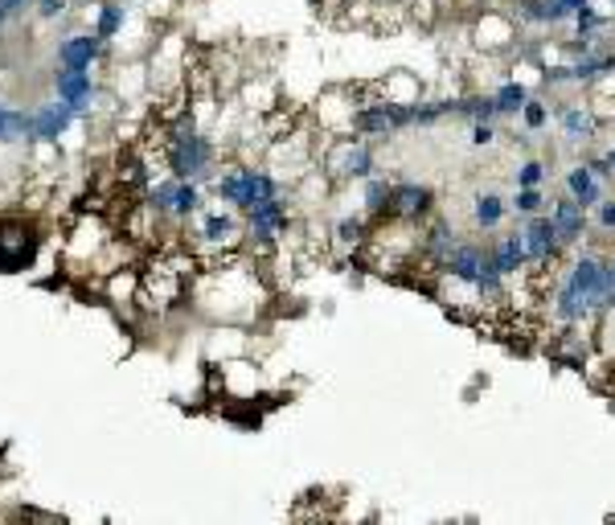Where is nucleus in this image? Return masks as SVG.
<instances>
[{
  "instance_id": "f257e3e1",
  "label": "nucleus",
  "mask_w": 615,
  "mask_h": 525,
  "mask_svg": "<svg viewBox=\"0 0 615 525\" xmlns=\"http://www.w3.org/2000/svg\"><path fill=\"white\" fill-rule=\"evenodd\" d=\"M160 165L169 177L181 181H198L210 189V181L217 177V139L193 120V111L177 115L172 124H160Z\"/></svg>"
},
{
  "instance_id": "f03ea898",
  "label": "nucleus",
  "mask_w": 615,
  "mask_h": 525,
  "mask_svg": "<svg viewBox=\"0 0 615 525\" xmlns=\"http://www.w3.org/2000/svg\"><path fill=\"white\" fill-rule=\"evenodd\" d=\"M201 283H214V292H189V300H198L205 304L201 312H210V316H222V321H250L255 309H259V300L255 292L262 288V271L259 262H243L238 259V250L222 259V267H210Z\"/></svg>"
},
{
  "instance_id": "7ed1b4c3",
  "label": "nucleus",
  "mask_w": 615,
  "mask_h": 525,
  "mask_svg": "<svg viewBox=\"0 0 615 525\" xmlns=\"http://www.w3.org/2000/svg\"><path fill=\"white\" fill-rule=\"evenodd\" d=\"M288 189L292 186L271 165H246V160H226L214 181H210V193L217 201H226L231 210H238V214H246L259 201L276 198V193H288Z\"/></svg>"
},
{
  "instance_id": "20e7f679",
  "label": "nucleus",
  "mask_w": 615,
  "mask_h": 525,
  "mask_svg": "<svg viewBox=\"0 0 615 525\" xmlns=\"http://www.w3.org/2000/svg\"><path fill=\"white\" fill-rule=\"evenodd\" d=\"M185 231V247L193 255H234V250L246 243V222L238 217V210H217V205H205L198 217H189L181 226Z\"/></svg>"
},
{
  "instance_id": "39448f33",
  "label": "nucleus",
  "mask_w": 615,
  "mask_h": 525,
  "mask_svg": "<svg viewBox=\"0 0 615 525\" xmlns=\"http://www.w3.org/2000/svg\"><path fill=\"white\" fill-rule=\"evenodd\" d=\"M321 169L333 186H361L378 172V139L366 136H328L321 148Z\"/></svg>"
},
{
  "instance_id": "423d86ee",
  "label": "nucleus",
  "mask_w": 615,
  "mask_h": 525,
  "mask_svg": "<svg viewBox=\"0 0 615 525\" xmlns=\"http://www.w3.org/2000/svg\"><path fill=\"white\" fill-rule=\"evenodd\" d=\"M246 222V243L267 255V250H279L283 247V238L292 234L295 226V210H292V189L288 193H276V198L259 201V205H250L243 214Z\"/></svg>"
},
{
  "instance_id": "0eeeda50",
  "label": "nucleus",
  "mask_w": 615,
  "mask_h": 525,
  "mask_svg": "<svg viewBox=\"0 0 615 525\" xmlns=\"http://www.w3.org/2000/svg\"><path fill=\"white\" fill-rule=\"evenodd\" d=\"M144 198L172 226H185L189 217H198L205 210V186L181 181V177H160V181H153V186L144 189Z\"/></svg>"
},
{
  "instance_id": "6e6552de",
  "label": "nucleus",
  "mask_w": 615,
  "mask_h": 525,
  "mask_svg": "<svg viewBox=\"0 0 615 525\" xmlns=\"http://www.w3.org/2000/svg\"><path fill=\"white\" fill-rule=\"evenodd\" d=\"M525 234V250H529V271H538V276L554 279L558 271H562V262H567V243L558 238V231H554V217L550 210L546 214H534L525 217V222H517Z\"/></svg>"
},
{
  "instance_id": "1a4fd4ad",
  "label": "nucleus",
  "mask_w": 615,
  "mask_h": 525,
  "mask_svg": "<svg viewBox=\"0 0 615 525\" xmlns=\"http://www.w3.org/2000/svg\"><path fill=\"white\" fill-rule=\"evenodd\" d=\"M37 247H42V231H37L33 217L0 214V271H4V276L25 271V267L37 259Z\"/></svg>"
},
{
  "instance_id": "9d476101",
  "label": "nucleus",
  "mask_w": 615,
  "mask_h": 525,
  "mask_svg": "<svg viewBox=\"0 0 615 525\" xmlns=\"http://www.w3.org/2000/svg\"><path fill=\"white\" fill-rule=\"evenodd\" d=\"M554 120H558L562 144H567V148H579V156H583L603 132V115L591 108V103H570V99H558V103H554Z\"/></svg>"
},
{
  "instance_id": "9b49d317",
  "label": "nucleus",
  "mask_w": 615,
  "mask_h": 525,
  "mask_svg": "<svg viewBox=\"0 0 615 525\" xmlns=\"http://www.w3.org/2000/svg\"><path fill=\"white\" fill-rule=\"evenodd\" d=\"M489 267H492L489 247H484L480 238H460L456 250H451V255L444 259V267H439V276L451 279V283H460V288H468V292L477 295V283Z\"/></svg>"
},
{
  "instance_id": "f8f14e48",
  "label": "nucleus",
  "mask_w": 615,
  "mask_h": 525,
  "mask_svg": "<svg viewBox=\"0 0 615 525\" xmlns=\"http://www.w3.org/2000/svg\"><path fill=\"white\" fill-rule=\"evenodd\" d=\"M54 94L66 99L78 111V120H91L94 103H99V82L91 70H78V66H58L54 70Z\"/></svg>"
},
{
  "instance_id": "ddd939ff",
  "label": "nucleus",
  "mask_w": 615,
  "mask_h": 525,
  "mask_svg": "<svg viewBox=\"0 0 615 525\" xmlns=\"http://www.w3.org/2000/svg\"><path fill=\"white\" fill-rule=\"evenodd\" d=\"M456 243H460V234H456V226L447 222V217L431 214L423 226H418V259L423 267H431V271H439L444 267V259L456 250Z\"/></svg>"
},
{
  "instance_id": "4468645a",
  "label": "nucleus",
  "mask_w": 615,
  "mask_h": 525,
  "mask_svg": "<svg viewBox=\"0 0 615 525\" xmlns=\"http://www.w3.org/2000/svg\"><path fill=\"white\" fill-rule=\"evenodd\" d=\"M550 217H554V231H558V238L567 243V250L583 247L586 238H591V214H586L579 201L570 198L567 189H562L558 198H550Z\"/></svg>"
},
{
  "instance_id": "2eb2a0df",
  "label": "nucleus",
  "mask_w": 615,
  "mask_h": 525,
  "mask_svg": "<svg viewBox=\"0 0 615 525\" xmlns=\"http://www.w3.org/2000/svg\"><path fill=\"white\" fill-rule=\"evenodd\" d=\"M78 124V111L66 103V99H54V103H42L33 108V124H30V144H54L58 148L62 136Z\"/></svg>"
},
{
  "instance_id": "dca6fc26",
  "label": "nucleus",
  "mask_w": 615,
  "mask_h": 525,
  "mask_svg": "<svg viewBox=\"0 0 615 525\" xmlns=\"http://www.w3.org/2000/svg\"><path fill=\"white\" fill-rule=\"evenodd\" d=\"M390 214L402 222L423 226L435 214V189L427 181H394V198H390Z\"/></svg>"
},
{
  "instance_id": "f3484780",
  "label": "nucleus",
  "mask_w": 615,
  "mask_h": 525,
  "mask_svg": "<svg viewBox=\"0 0 615 525\" xmlns=\"http://www.w3.org/2000/svg\"><path fill=\"white\" fill-rule=\"evenodd\" d=\"M108 49L111 46L94 30L66 33V37L58 42V49H54V58H58V66H78V70H91L94 63H103V58H108Z\"/></svg>"
},
{
  "instance_id": "a211bd4d",
  "label": "nucleus",
  "mask_w": 615,
  "mask_h": 525,
  "mask_svg": "<svg viewBox=\"0 0 615 525\" xmlns=\"http://www.w3.org/2000/svg\"><path fill=\"white\" fill-rule=\"evenodd\" d=\"M562 189H567L570 198L583 205L586 214H591V210H595V205H600V201L612 193V189H607V181H603L600 172L586 165L583 156H579L574 165H567V172H562Z\"/></svg>"
},
{
  "instance_id": "6ab92c4d",
  "label": "nucleus",
  "mask_w": 615,
  "mask_h": 525,
  "mask_svg": "<svg viewBox=\"0 0 615 525\" xmlns=\"http://www.w3.org/2000/svg\"><path fill=\"white\" fill-rule=\"evenodd\" d=\"M354 136L378 139V144L399 136V127H394V120H390V108H385L373 91H369V99H361V103L354 108Z\"/></svg>"
},
{
  "instance_id": "aec40b11",
  "label": "nucleus",
  "mask_w": 615,
  "mask_h": 525,
  "mask_svg": "<svg viewBox=\"0 0 615 525\" xmlns=\"http://www.w3.org/2000/svg\"><path fill=\"white\" fill-rule=\"evenodd\" d=\"M489 255H492V262H496V271H501L505 279H517L529 271V250H525L522 226H513L508 234H501V238L489 247Z\"/></svg>"
},
{
  "instance_id": "412c9836",
  "label": "nucleus",
  "mask_w": 615,
  "mask_h": 525,
  "mask_svg": "<svg viewBox=\"0 0 615 525\" xmlns=\"http://www.w3.org/2000/svg\"><path fill=\"white\" fill-rule=\"evenodd\" d=\"M132 13H136V4L132 0H99L94 4V21H91V30L108 42V46H115L123 37V30L132 25Z\"/></svg>"
},
{
  "instance_id": "4be33fe9",
  "label": "nucleus",
  "mask_w": 615,
  "mask_h": 525,
  "mask_svg": "<svg viewBox=\"0 0 615 525\" xmlns=\"http://www.w3.org/2000/svg\"><path fill=\"white\" fill-rule=\"evenodd\" d=\"M369 238H373V217H369L366 210L345 214L333 222V247L345 250V255H361Z\"/></svg>"
},
{
  "instance_id": "5701e85b",
  "label": "nucleus",
  "mask_w": 615,
  "mask_h": 525,
  "mask_svg": "<svg viewBox=\"0 0 615 525\" xmlns=\"http://www.w3.org/2000/svg\"><path fill=\"white\" fill-rule=\"evenodd\" d=\"M508 217V198L505 193H496V189H480L477 198H472V231L480 234H492L501 231Z\"/></svg>"
},
{
  "instance_id": "b1692460",
  "label": "nucleus",
  "mask_w": 615,
  "mask_h": 525,
  "mask_svg": "<svg viewBox=\"0 0 615 525\" xmlns=\"http://www.w3.org/2000/svg\"><path fill=\"white\" fill-rule=\"evenodd\" d=\"M378 99H390V103H423L427 99V87H423V78L406 75V70H394V75H385L382 82H369Z\"/></svg>"
},
{
  "instance_id": "393cba45",
  "label": "nucleus",
  "mask_w": 615,
  "mask_h": 525,
  "mask_svg": "<svg viewBox=\"0 0 615 525\" xmlns=\"http://www.w3.org/2000/svg\"><path fill=\"white\" fill-rule=\"evenodd\" d=\"M390 198H394V181L390 177L373 172V177L361 181V210L373 217V226H382L385 217H394L390 214Z\"/></svg>"
},
{
  "instance_id": "a878e982",
  "label": "nucleus",
  "mask_w": 615,
  "mask_h": 525,
  "mask_svg": "<svg viewBox=\"0 0 615 525\" xmlns=\"http://www.w3.org/2000/svg\"><path fill=\"white\" fill-rule=\"evenodd\" d=\"M30 124H33V111L9 108V103L0 99V148H9V144H30Z\"/></svg>"
},
{
  "instance_id": "bb28decb",
  "label": "nucleus",
  "mask_w": 615,
  "mask_h": 525,
  "mask_svg": "<svg viewBox=\"0 0 615 525\" xmlns=\"http://www.w3.org/2000/svg\"><path fill=\"white\" fill-rule=\"evenodd\" d=\"M529 94H534V91L525 87L522 78H501V87H492V99H496V115H501V120H517Z\"/></svg>"
},
{
  "instance_id": "cd10ccee",
  "label": "nucleus",
  "mask_w": 615,
  "mask_h": 525,
  "mask_svg": "<svg viewBox=\"0 0 615 525\" xmlns=\"http://www.w3.org/2000/svg\"><path fill=\"white\" fill-rule=\"evenodd\" d=\"M456 120H468V124H477V120H496V124H501V115H496V99H492V91L456 94Z\"/></svg>"
},
{
  "instance_id": "c85d7f7f",
  "label": "nucleus",
  "mask_w": 615,
  "mask_h": 525,
  "mask_svg": "<svg viewBox=\"0 0 615 525\" xmlns=\"http://www.w3.org/2000/svg\"><path fill=\"white\" fill-rule=\"evenodd\" d=\"M550 210V198H546V186H529V189H513V198H508V214L525 222V217L534 214H546Z\"/></svg>"
},
{
  "instance_id": "c756f323",
  "label": "nucleus",
  "mask_w": 615,
  "mask_h": 525,
  "mask_svg": "<svg viewBox=\"0 0 615 525\" xmlns=\"http://www.w3.org/2000/svg\"><path fill=\"white\" fill-rule=\"evenodd\" d=\"M517 120H522L525 132H534V136H538V132H546V127H550V120H554V103H550V99H546V94H529Z\"/></svg>"
},
{
  "instance_id": "7c9ffc66",
  "label": "nucleus",
  "mask_w": 615,
  "mask_h": 525,
  "mask_svg": "<svg viewBox=\"0 0 615 525\" xmlns=\"http://www.w3.org/2000/svg\"><path fill=\"white\" fill-rule=\"evenodd\" d=\"M550 181V165L541 156H525L522 165L513 169V189H529V186H546Z\"/></svg>"
},
{
  "instance_id": "2f4dec72",
  "label": "nucleus",
  "mask_w": 615,
  "mask_h": 525,
  "mask_svg": "<svg viewBox=\"0 0 615 525\" xmlns=\"http://www.w3.org/2000/svg\"><path fill=\"white\" fill-rule=\"evenodd\" d=\"M591 238H615V193L591 210Z\"/></svg>"
},
{
  "instance_id": "473e14b6",
  "label": "nucleus",
  "mask_w": 615,
  "mask_h": 525,
  "mask_svg": "<svg viewBox=\"0 0 615 525\" xmlns=\"http://www.w3.org/2000/svg\"><path fill=\"white\" fill-rule=\"evenodd\" d=\"M496 136H501L496 120H477V124H468V144H472V148H492Z\"/></svg>"
},
{
  "instance_id": "72a5a7b5",
  "label": "nucleus",
  "mask_w": 615,
  "mask_h": 525,
  "mask_svg": "<svg viewBox=\"0 0 615 525\" xmlns=\"http://www.w3.org/2000/svg\"><path fill=\"white\" fill-rule=\"evenodd\" d=\"M33 13L37 21H62L70 16V0H33Z\"/></svg>"
},
{
  "instance_id": "f704fd0d",
  "label": "nucleus",
  "mask_w": 615,
  "mask_h": 525,
  "mask_svg": "<svg viewBox=\"0 0 615 525\" xmlns=\"http://www.w3.org/2000/svg\"><path fill=\"white\" fill-rule=\"evenodd\" d=\"M0 4H4V9H9L13 16H21L25 9H33V0H0Z\"/></svg>"
},
{
  "instance_id": "c9c22d12",
  "label": "nucleus",
  "mask_w": 615,
  "mask_h": 525,
  "mask_svg": "<svg viewBox=\"0 0 615 525\" xmlns=\"http://www.w3.org/2000/svg\"><path fill=\"white\" fill-rule=\"evenodd\" d=\"M570 13H579V9H586V4H595V0H567Z\"/></svg>"
},
{
  "instance_id": "e433bc0d",
  "label": "nucleus",
  "mask_w": 615,
  "mask_h": 525,
  "mask_svg": "<svg viewBox=\"0 0 615 525\" xmlns=\"http://www.w3.org/2000/svg\"><path fill=\"white\" fill-rule=\"evenodd\" d=\"M600 4H607V13H615V0H600Z\"/></svg>"
},
{
  "instance_id": "4c0bfd02",
  "label": "nucleus",
  "mask_w": 615,
  "mask_h": 525,
  "mask_svg": "<svg viewBox=\"0 0 615 525\" xmlns=\"http://www.w3.org/2000/svg\"><path fill=\"white\" fill-rule=\"evenodd\" d=\"M612 262H615V250H612Z\"/></svg>"
}]
</instances>
